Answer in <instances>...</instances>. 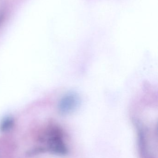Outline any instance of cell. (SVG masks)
<instances>
[{
    "label": "cell",
    "instance_id": "cell-1",
    "mask_svg": "<svg viewBox=\"0 0 158 158\" xmlns=\"http://www.w3.org/2000/svg\"><path fill=\"white\" fill-rule=\"evenodd\" d=\"M48 147L49 150L54 154L65 155L68 152L67 148L63 139L61 131L57 127L51 128L49 133Z\"/></svg>",
    "mask_w": 158,
    "mask_h": 158
},
{
    "label": "cell",
    "instance_id": "cell-2",
    "mask_svg": "<svg viewBox=\"0 0 158 158\" xmlns=\"http://www.w3.org/2000/svg\"><path fill=\"white\" fill-rule=\"evenodd\" d=\"M79 96L74 93H69L61 99L58 105L59 112L63 115L69 114L74 111L79 105Z\"/></svg>",
    "mask_w": 158,
    "mask_h": 158
},
{
    "label": "cell",
    "instance_id": "cell-3",
    "mask_svg": "<svg viewBox=\"0 0 158 158\" xmlns=\"http://www.w3.org/2000/svg\"><path fill=\"white\" fill-rule=\"evenodd\" d=\"M14 120L10 117L4 118L0 124V130L2 132H6L12 129L14 126Z\"/></svg>",
    "mask_w": 158,
    "mask_h": 158
},
{
    "label": "cell",
    "instance_id": "cell-4",
    "mask_svg": "<svg viewBox=\"0 0 158 158\" xmlns=\"http://www.w3.org/2000/svg\"><path fill=\"white\" fill-rule=\"evenodd\" d=\"M3 16L2 15H0V25H1V23L3 20Z\"/></svg>",
    "mask_w": 158,
    "mask_h": 158
}]
</instances>
